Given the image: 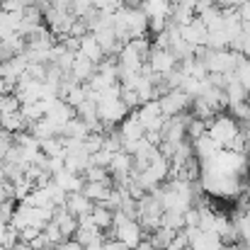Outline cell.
I'll list each match as a JSON object with an SVG mask.
<instances>
[{"mask_svg": "<svg viewBox=\"0 0 250 250\" xmlns=\"http://www.w3.org/2000/svg\"><path fill=\"white\" fill-rule=\"evenodd\" d=\"M112 233L114 241H119L126 250H134L144 241V229L136 219H126L122 211H114L112 216Z\"/></svg>", "mask_w": 250, "mask_h": 250, "instance_id": "6da1fadb", "label": "cell"}, {"mask_svg": "<svg viewBox=\"0 0 250 250\" xmlns=\"http://www.w3.org/2000/svg\"><path fill=\"white\" fill-rule=\"evenodd\" d=\"M241 134V124L231 117V114H216L209 126H207V136L219 146V148H229L231 141Z\"/></svg>", "mask_w": 250, "mask_h": 250, "instance_id": "7a4b0ae2", "label": "cell"}, {"mask_svg": "<svg viewBox=\"0 0 250 250\" xmlns=\"http://www.w3.org/2000/svg\"><path fill=\"white\" fill-rule=\"evenodd\" d=\"M158 104H161L163 117H177V114H185V109L192 104V97H187V95L177 87V90H167L166 95L158 100Z\"/></svg>", "mask_w": 250, "mask_h": 250, "instance_id": "3957f363", "label": "cell"}, {"mask_svg": "<svg viewBox=\"0 0 250 250\" xmlns=\"http://www.w3.org/2000/svg\"><path fill=\"white\" fill-rule=\"evenodd\" d=\"M117 131H119V139H122V146L124 144H134V141H141L144 139V126H141V122H139V114H136V109H131L126 117H124V122L117 126Z\"/></svg>", "mask_w": 250, "mask_h": 250, "instance_id": "277c9868", "label": "cell"}, {"mask_svg": "<svg viewBox=\"0 0 250 250\" xmlns=\"http://www.w3.org/2000/svg\"><path fill=\"white\" fill-rule=\"evenodd\" d=\"M146 63L151 66V71H153L156 76H167L170 71L177 68V59H175L172 51H167V49H151Z\"/></svg>", "mask_w": 250, "mask_h": 250, "instance_id": "5b68a950", "label": "cell"}, {"mask_svg": "<svg viewBox=\"0 0 250 250\" xmlns=\"http://www.w3.org/2000/svg\"><path fill=\"white\" fill-rule=\"evenodd\" d=\"M180 37H182V42L189 44V46H207L209 32H207V27L199 22V17H194L189 24L180 27Z\"/></svg>", "mask_w": 250, "mask_h": 250, "instance_id": "8992f818", "label": "cell"}, {"mask_svg": "<svg viewBox=\"0 0 250 250\" xmlns=\"http://www.w3.org/2000/svg\"><path fill=\"white\" fill-rule=\"evenodd\" d=\"M73 117H76V109H73L71 104H66L63 100H56V102H54V107H51V112L46 114V119H49L59 131H63V126H66Z\"/></svg>", "mask_w": 250, "mask_h": 250, "instance_id": "52a82bcc", "label": "cell"}, {"mask_svg": "<svg viewBox=\"0 0 250 250\" xmlns=\"http://www.w3.org/2000/svg\"><path fill=\"white\" fill-rule=\"evenodd\" d=\"M54 224L59 226V231H61V236H63L66 241L73 238L76 231H78V219L71 216V214L66 211V207H54Z\"/></svg>", "mask_w": 250, "mask_h": 250, "instance_id": "ba28073f", "label": "cell"}, {"mask_svg": "<svg viewBox=\"0 0 250 250\" xmlns=\"http://www.w3.org/2000/svg\"><path fill=\"white\" fill-rule=\"evenodd\" d=\"M63 207H66V211H68L71 216L81 219V216H87V214L92 211V207H95V204L85 197L83 192H73V194H68V197H66V204H63Z\"/></svg>", "mask_w": 250, "mask_h": 250, "instance_id": "9c48e42d", "label": "cell"}, {"mask_svg": "<svg viewBox=\"0 0 250 250\" xmlns=\"http://www.w3.org/2000/svg\"><path fill=\"white\" fill-rule=\"evenodd\" d=\"M95 71H97V66H95L92 61H87L85 56L76 54V59H73V66H71L68 76H71L76 83H87V81L92 78V73H95Z\"/></svg>", "mask_w": 250, "mask_h": 250, "instance_id": "30bf717a", "label": "cell"}, {"mask_svg": "<svg viewBox=\"0 0 250 250\" xmlns=\"http://www.w3.org/2000/svg\"><path fill=\"white\" fill-rule=\"evenodd\" d=\"M66 194H73V192H83V175H76V172H68V170H61V172H56L54 177H51Z\"/></svg>", "mask_w": 250, "mask_h": 250, "instance_id": "8fae6325", "label": "cell"}, {"mask_svg": "<svg viewBox=\"0 0 250 250\" xmlns=\"http://www.w3.org/2000/svg\"><path fill=\"white\" fill-rule=\"evenodd\" d=\"M112 187H114V182H85L83 194L92 204H104L109 192H112Z\"/></svg>", "mask_w": 250, "mask_h": 250, "instance_id": "7c38bea8", "label": "cell"}, {"mask_svg": "<svg viewBox=\"0 0 250 250\" xmlns=\"http://www.w3.org/2000/svg\"><path fill=\"white\" fill-rule=\"evenodd\" d=\"M81 56H85L87 61H92L95 66L104 59V51H102V46L95 42V37L92 34H85L83 39H81V51H78Z\"/></svg>", "mask_w": 250, "mask_h": 250, "instance_id": "4fadbf2b", "label": "cell"}, {"mask_svg": "<svg viewBox=\"0 0 250 250\" xmlns=\"http://www.w3.org/2000/svg\"><path fill=\"white\" fill-rule=\"evenodd\" d=\"M192 148H194V158H197V161H209V158H214V156L221 151V148H219L207 134H204L202 139L192 141Z\"/></svg>", "mask_w": 250, "mask_h": 250, "instance_id": "5bb4252c", "label": "cell"}, {"mask_svg": "<svg viewBox=\"0 0 250 250\" xmlns=\"http://www.w3.org/2000/svg\"><path fill=\"white\" fill-rule=\"evenodd\" d=\"M61 136H63V139H73V141H85V139L90 136V129H87V124H85L83 119L73 117V119L63 126Z\"/></svg>", "mask_w": 250, "mask_h": 250, "instance_id": "9a60e30c", "label": "cell"}, {"mask_svg": "<svg viewBox=\"0 0 250 250\" xmlns=\"http://www.w3.org/2000/svg\"><path fill=\"white\" fill-rule=\"evenodd\" d=\"M39 151H42L46 158H63V156H66V148H63V136H51V139L39 141Z\"/></svg>", "mask_w": 250, "mask_h": 250, "instance_id": "2e32d148", "label": "cell"}, {"mask_svg": "<svg viewBox=\"0 0 250 250\" xmlns=\"http://www.w3.org/2000/svg\"><path fill=\"white\" fill-rule=\"evenodd\" d=\"M112 216H114V211H109V209L102 207V204H95L92 211H90L92 224H95L102 233H104V231H112Z\"/></svg>", "mask_w": 250, "mask_h": 250, "instance_id": "e0dca14e", "label": "cell"}, {"mask_svg": "<svg viewBox=\"0 0 250 250\" xmlns=\"http://www.w3.org/2000/svg\"><path fill=\"white\" fill-rule=\"evenodd\" d=\"M0 129L15 136V134H20V131H24V129H27V122H24V117H22L20 112L0 114Z\"/></svg>", "mask_w": 250, "mask_h": 250, "instance_id": "ac0fdd59", "label": "cell"}, {"mask_svg": "<svg viewBox=\"0 0 250 250\" xmlns=\"http://www.w3.org/2000/svg\"><path fill=\"white\" fill-rule=\"evenodd\" d=\"M224 95H226V104H229V107H231V104L248 102V90L238 83V81H231V83H226V87H224Z\"/></svg>", "mask_w": 250, "mask_h": 250, "instance_id": "d6986e66", "label": "cell"}, {"mask_svg": "<svg viewBox=\"0 0 250 250\" xmlns=\"http://www.w3.org/2000/svg\"><path fill=\"white\" fill-rule=\"evenodd\" d=\"M199 22L207 27V32L221 29V27H224V12L214 5V7H209L207 12H202V15H199Z\"/></svg>", "mask_w": 250, "mask_h": 250, "instance_id": "ffe728a7", "label": "cell"}, {"mask_svg": "<svg viewBox=\"0 0 250 250\" xmlns=\"http://www.w3.org/2000/svg\"><path fill=\"white\" fill-rule=\"evenodd\" d=\"M85 100H87V85L85 83H73L71 87H68V92L63 95V102H66V104H71L73 109H76V107H81Z\"/></svg>", "mask_w": 250, "mask_h": 250, "instance_id": "44dd1931", "label": "cell"}, {"mask_svg": "<svg viewBox=\"0 0 250 250\" xmlns=\"http://www.w3.org/2000/svg\"><path fill=\"white\" fill-rule=\"evenodd\" d=\"M207 126H209V122H202V119H197V117H187L185 136H187L189 141H197V139H202V136L207 134Z\"/></svg>", "mask_w": 250, "mask_h": 250, "instance_id": "7402d4cb", "label": "cell"}, {"mask_svg": "<svg viewBox=\"0 0 250 250\" xmlns=\"http://www.w3.org/2000/svg\"><path fill=\"white\" fill-rule=\"evenodd\" d=\"M175 233L177 231H170V229H163V226H158L153 233H151V246L156 250H167V246H170V241L175 238Z\"/></svg>", "mask_w": 250, "mask_h": 250, "instance_id": "603a6c76", "label": "cell"}, {"mask_svg": "<svg viewBox=\"0 0 250 250\" xmlns=\"http://www.w3.org/2000/svg\"><path fill=\"white\" fill-rule=\"evenodd\" d=\"M207 49H211V51H224V49H229V37H226V32H224V29L209 32V37H207Z\"/></svg>", "mask_w": 250, "mask_h": 250, "instance_id": "cb8c5ba5", "label": "cell"}, {"mask_svg": "<svg viewBox=\"0 0 250 250\" xmlns=\"http://www.w3.org/2000/svg\"><path fill=\"white\" fill-rule=\"evenodd\" d=\"M119 100L124 102V107H126L129 112L141 107V100H139L136 90H131V87H124V85H119Z\"/></svg>", "mask_w": 250, "mask_h": 250, "instance_id": "d4e9b609", "label": "cell"}, {"mask_svg": "<svg viewBox=\"0 0 250 250\" xmlns=\"http://www.w3.org/2000/svg\"><path fill=\"white\" fill-rule=\"evenodd\" d=\"M83 180L85 182H112L109 177V170L107 167H97V166H90L83 172Z\"/></svg>", "mask_w": 250, "mask_h": 250, "instance_id": "484cf974", "label": "cell"}, {"mask_svg": "<svg viewBox=\"0 0 250 250\" xmlns=\"http://www.w3.org/2000/svg\"><path fill=\"white\" fill-rule=\"evenodd\" d=\"M161 226H163V229H170V231H182V229H185L182 214H177V211H163Z\"/></svg>", "mask_w": 250, "mask_h": 250, "instance_id": "4316f807", "label": "cell"}, {"mask_svg": "<svg viewBox=\"0 0 250 250\" xmlns=\"http://www.w3.org/2000/svg\"><path fill=\"white\" fill-rule=\"evenodd\" d=\"M42 233L46 236V241H49V246H51V248H56V246H61V243L66 241V238L61 236V231H59V226H56L54 221H51V224H46Z\"/></svg>", "mask_w": 250, "mask_h": 250, "instance_id": "83f0119b", "label": "cell"}, {"mask_svg": "<svg viewBox=\"0 0 250 250\" xmlns=\"http://www.w3.org/2000/svg\"><path fill=\"white\" fill-rule=\"evenodd\" d=\"M29 5V0H5L0 2V10L7 15H22V10Z\"/></svg>", "mask_w": 250, "mask_h": 250, "instance_id": "f1b7e54d", "label": "cell"}, {"mask_svg": "<svg viewBox=\"0 0 250 250\" xmlns=\"http://www.w3.org/2000/svg\"><path fill=\"white\" fill-rule=\"evenodd\" d=\"M17 243H20V231H15V229L7 224V231L2 233V238H0V246H2L5 250H12L15 246H17Z\"/></svg>", "mask_w": 250, "mask_h": 250, "instance_id": "f546056e", "label": "cell"}, {"mask_svg": "<svg viewBox=\"0 0 250 250\" xmlns=\"http://www.w3.org/2000/svg\"><path fill=\"white\" fill-rule=\"evenodd\" d=\"M231 117L236 122H248L250 119V102H241V104H231Z\"/></svg>", "mask_w": 250, "mask_h": 250, "instance_id": "4dcf8cb0", "label": "cell"}, {"mask_svg": "<svg viewBox=\"0 0 250 250\" xmlns=\"http://www.w3.org/2000/svg\"><path fill=\"white\" fill-rule=\"evenodd\" d=\"M112 156H114V153H109V151H104V148H100L97 153H92V156H90V166H97V167H109V161H112Z\"/></svg>", "mask_w": 250, "mask_h": 250, "instance_id": "1f68e13d", "label": "cell"}, {"mask_svg": "<svg viewBox=\"0 0 250 250\" xmlns=\"http://www.w3.org/2000/svg\"><path fill=\"white\" fill-rule=\"evenodd\" d=\"M167 250H189V241H187V233H185V229L175 233V238L170 241Z\"/></svg>", "mask_w": 250, "mask_h": 250, "instance_id": "d6a6232c", "label": "cell"}, {"mask_svg": "<svg viewBox=\"0 0 250 250\" xmlns=\"http://www.w3.org/2000/svg\"><path fill=\"white\" fill-rule=\"evenodd\" d=\"M85 34H90V29H87V24H85V20H76V22H73V27H71V32H68V37H76V39H83Z\"/></svg>", "mask_w": 250, "mask_h": 250, "instance_id": "836d02e7", "label": "cell"}, {"mask_svg": "<svg viewBox=\"0 0 250 250\" xmlns=\"http://www.w3.org/2000/svg\"><path fill=\"white\" fill-rule=\"evenodd\" d=\"M39 233H42L39 229H34V226H27V229H22V231H20V243H32V241H34Z\"/></svg>", "mask_w": 250, "mask_h": 250, "instance_id": "e575fe53", "label": "cell"}, {"mask_svg": "<svg viewBox=\"0 0 250 250\" xmlns=\"http://www.w3.org/2000/svg\"><path fill=\"white\" fill-rule=\"evenodd\" d=\"M20 100L15 97V95H7V100H5V109H2V114H12V112H20Z\"/></svg>", "mask_w": 250, "mask_h": 250, "instance_id": "d590c367", "label": "cell"}, {"mask_svg": "<svg viewBox=\"0 0 250 250\" xmlns=\"http://www.w3.org/2000/svg\"><path fill=\"white\" fill-rule=\"evenodd\" d=\"M241 2H243V0H214V5H216L219 10H238Z\"/></svg>", "mask_w": 250, "mask_h": 250, "instance_id": "8d00e7d4", "label": "cell"}, {"mask_svg": "<svg viewBox=\"0 0 250 250\" xmlns=\"http://www.w3.org/2000/svg\"><path fill=\"white\" fill-rule=\"evenodd\" d=\"M56 250H85L78 241H73V238H68V241H63L61 246H56Z\"/></svg>", "mask_w": 250, "mask_h": 250, "instance_id": "74e56055", "label": "cell"}, {"mask_svg": "<svg viewBox=\"0 0 250 250\" xmlns=\"http://www.w3.org/2000/svg\"><path fill=\"white\" fill-rule=\"evenodd\" d=\"M100 250H126L119 241H102V248Z\"/></svg>", "mask_w": 250, "mask_h": 250, "instance_id": "f35d334b", "label": "cell"}, {"mask_svg": "<svg viewBox=\"0 0 250 250\" xmlns=\"http://www.w3.org/2000/svg\"><path fill=\"white\" fill-rule=\"evenodd\" d=\"M134 250H156V248L151 246V241H146V238H144V241H141V243H139Z\"/></svg>", "mask_w": 250, "mask_h": 250, "instance_id": "ab89813d", "label": "cell"}, {"mask_svg": "<svg viewBox=\"0 0 250 250\" xmlns=\"http://www.w3.org/2000/svg\"><path fill=\"white\" fill-rule=\"evenodd\" d=\"M12 250H34V248H32L29 243H17V246H15Z\"/></svg>", "mask_w": 250, "mask_h": 250, "instance_id": "60d3db41", "label": "cell"}, {"mask_svg": "<svg viewBox=\"0 0 250 250\" xmlns=\"http://www.w3.org/2000/svg\"><path fill=\"white\" fill-rule=\"evenodd\" d=\"M5 100H7V95H0V114H2V109H5Z\"/></svg>", "mask_w": 250, "mask_h": 250, "instance_id": "b9f144b4", "label": "cell"}, {"mask_svg": "<svg viewBox=\"0 0 250 250\" xmlns=\"http://www.w3.org/2000/svg\"><path fill=\"white\" fill-rule=\"evenodd\" d=\"M46 250H56V248H46Z\"/></svg>", "mask_w": 250, "mask_h": 250, "instance_id": "7bdbcfd3", "label": "cell"}, {"mask_svg": "<svg viewBox=\"0 0 250 250\" xmlns=\"http://www.w3.org/2000/svg\"><path fill=\"white\" fill-rule=\"evenodd\" d=\"M0 2H5V0H0Z\"/></svg>", "mask_w": 250, "mask_h": 250, "instance_id": "ee69618b", "label": "cell"}]
</instances>
